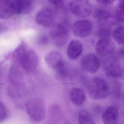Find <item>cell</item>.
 <instances>
[{"instance_id":"cell-1","label":"cell","mask_w":124,"mask_h":124,"mask_svg":"<svg viewBox=\"0 0 124 124\" xmlns=\"http://www.w3.org/2000/svg\"><path fill=\"white\" fill-rule=\"evenodd\" d=\"M86 86L89 96L93 99H105L110 93L109 85L100 78H93L87 82Z\"/></svg>"},{"instance_id":"cell-2","label":"cell","mask_w":124,"mask_h":124,"mask_svg":"<svg viewBox=\"0 0 124 124\" xmlns=\"http://www.w3.org/2000/svg\"><path fill=\"white\" fill-rule=\"evenodd\" d=\"M26 109L32 121L39 122L44 119L45 104L42 99L35 97L29 99L26 104Z\"/></svg>"},{"instance_id":"cell-3","label":"cell","mask_w":124,"mask_h":124,"mask_svg":"<svg viewBox=\"0 0 124 124\" xmlns=\"http://www.w3.org/2000/svg\"><path fill=\"white\" fill-rule=\"evenodd\" d=\"M108 56L103 62L104 72L107 76L110 78H117L123 74V69L122 67L117 56Z\"/></svg>"},{"instance_id":"cell-4","label":"cell","mask_w":124,"mask_h":124,"mask_svg":"<svg viewBox=\"0 0 124 124\" xmlns=\"http://www.w3.org/2000/svg\"><path fill=\"white\" fill-rule=\"evenodd\" d=\"M69 6L71 13L79 17H86L92 12V6L88 0H72Z\"/></svg>"},{"instance_id":"cell-5","label":"cell","mask_w":124,"mask_h":124,"mask_svg":"<svg viewBox=\"0 0 124 124\" xmlns=\"http://www.w3.org/2000/svg\"><path fill=\"white\" fill-rule=\"evenodd\" d=\"M50 35L56 46H62L68 41V33L67 28L62 23L55 24L50 31Z\"/></svg>"},{"instance_id":"cell-6","label":"cell","mask_w":124,"mask_h":124,"mask_svg":"<svg viewBox=\"0 0 124 124\" xmlns=\"http://www.w3.org/2000/svg\"><path fill=\"white\" fill-rule=\"evenodd\" d=\"M38 62V57L35 52L28 49L21 58L19 64L26 71L32 72L37 67Z\"/></svg>"},{"instance_id":"cell-7","label":"cell","mask_w":124,"mask_h":124,"mask_svg":"<svg viewBox=\"0 0 124 124\" xmlns=\"http://www.w3.org/2000/svg\"><path fill=\"white\" fill-rule=\"evenodd\" d=\"M80 62L84 70L92 74L96 73L100 66L99 59L93 53H89L84 56Z\"/></svg>"},{"instance_id":"cell-8","label":"cell","mask_w":124,"mask_h":124,"mask_svg":"<svg viewBox=\"0 0 124 124\" xmlns=\"http://www.w3.org/2000/svg\"><path fill=\"white\" fill-rule=\"evenodd\" d=\"M115 45L109 38L99 39L95 44V50L100 56L106 57L112 54L115 50Z\"/></svg>"},{"instance_id":"cell-9","label":"cell","mask_w":124,"mask_h":124,"mask_svg":"<svg viewBox=\"0 0 124 124\" xmlns=\"http://www.w3.org/2000/svg\"><path fill=\"white\" fill-rule=\"evenodd\" d=\"M93 26L88 20H80L74 23L72 30L75 36L78 37L85 38L92 33Z\"/></svg>"},{"instance_id":"cell-10","label":"cell","mask_w":124,"mask_h":124,"mask_svg":"<svg viewBox=\"0 0 124 124\" xmlns=\"http://www.w3.org/2000/svg\"><path fill=\"white\" fill-rule=\"evenodd\" d=\"M55 19L54 11L50 8H44L36 15V23L43 27H48L53 23Z\"/></svg>"},{"instance_id":"cell-11","label":"cell","mask_w":124,"mask_h":124,"mask_svg":"<svg viewBox=\"0 0 124 124\" xmlns=\"http://www.w3.org/2000/svg\"><path fill=\"white\" fill-rule=\"evenodd\" d=\"M16 14L14 0H0V18L7 19Z\"/></svg>"},{"instance_id":"cell-12","label":"cell","mask_w":124,"mask_h":124,"mask_svg":"<svg viewBox=\"0 0 124 124\" xmlns=\"http://www.w3.org/2000/svg\"><path fill=\"white\" fill-rule=\"evenodd\" d=\"M45 60L46 64L55 71L64 63L61 53L56 51H51L47 54Z\"/></svg>"},{"instance_id":"cell-13","label":"cell","mask_w":124,"mask_h":124,"mask_svg":"<svg viewBox=\"0 0 124 124\" xmlns=\"http://www.w3.org/2000/svg\"><path fill=\"white\" fill-rule=\"evenodd\" d=\"M19 64L14 63L10 68L9 78L11 82L14 84H21L24 79V73Z\"/></svg>"},{"instance_id":"cell-14","label":"cell","mask_w":124,"mask_h":124,"mask_svg":"<svg viewBox=\"0 0 124 124\" xmlns=\"http://www.w3.org/2000/svg\"><path fill=\"white\" fill-rule=\"evenodd\" d=\"M119 119V111L114 107L108 108L102 115V119L104 124H118Z\"/></svg>"},{"instance_id":"cell-15","label":"cell","mask_w":124,"mask_h":124,"mask_svg":"<svg viewBox=\"0 0 124 124\" xmlns=\"http://www.w3.org/2000/svg\"><path fill=\"white\" fill-rule=\"evenodd\" d=\"M83 46L81 43L78 40H73L68 44L67 48V55L70 60H74L81 54Z\"/></svg>"},{"instance_id":"cell-16","label":"cell","mask_w":124,"mask_h":124,"mask_svg":"<svg viewBox=\"0 0 124 124\" xmlns=\"http://www.w3.org/2000/svg\"><path fill=\"white\" fill-rule=\"evenodd\" d=\"M16 14H27L31 12L33 7V0H14Z\"/></svg>"},{"instance_id":"cell-17","label":"cell","mask_w":124,"mask_h":124,"mask_svg":"<svg viewBox=\"0 0 124 124\" xmlns=\"http://www.w3.org/2000/svg\"><path fill=\"white\" fill-rule=\"evenodd\" d=\"M70 98L71 102L76 106H81L86 100L84 91L79 88H73L70 91Z\"/></svg>"},{"instance_id":"cell-18","label":"cell","mask_w":124,"mask_h":124,"mask_svg":"<svg viewBox=\"0 0 124 124\" xmlns=\"http://www.w3.org/2000/svg\"><path fill=\"white\" fill-rule=\"evenodd\" d=\"M94 17L98 22H107L112 17V14L109 10L103 7L97 8L94 12Z\"/></svg>"},{"instance_id":"cell-19","label":"cell","mask_w":124,"mask_h":124,"mask_svg":"<svg viewBox=\"0 0 124 124\" xmlns=\"http://www.w3.org/2000/svg\"><path fill=\"white\" fill-rule=\"evenodd\" d=\"M112 34V30L110 24L106 22L101 23L96 31V35L100 38H109Z\"/></svg>"},{"instance_id":"cell-20","label":"cell","mask_w":124,"mask_h":124,"mask_svg":"<svg viewBox=\"0 0 124 124\" xmlns=\"http://www.w3.org/2000/svg\"><path fill=\"white\" fill-rule=\"evenodd\" d=\"M28 50V49L26 43L23 41H21L13 53L12 59L14 63L19 64L21 58Z\"/></svg>"},{"instance_id":"cell-21","label":"cell","mask_w":124,"mask_h":124,"mask_svg":"<svg viewBox=\"0 0 124 124\" xmlns=\"http://www.w3.org/2000/svg\"><path fill=\"white\" fill-rule=\"evenodd\" d=\"M78 124H95L92 114L86 109L81 110L78 114Z\"/></svg>"},{"instance_id":"cell-22","label":"cell","mask_w":124,"mask_h":124,"mask_svg":"<svg viewBox=\"0 0 124 124\" xmlns=\"http://www.w3.org/2000/svg\"><path fill=\"white\" fill-rule=\"evenodd\" d=\"M112 36L114 40L121 46L124 45V26L119 25L112 31Z\"/></svg>"},{"instance_id":"cell-23","label":"cell","mask_w":124,"mask_h":124,"mask_svg":"<svg viewBox=\"0 0 124 124\" xmlns=\"http://www.w3.org/2000/svg\"><path fill=\"white\" fill-rule=\"evenodd\" d=\"M114 18L117 22L124 23V10L117 6L114 11Z\"/></svg>"},{"instance_id":"cell-24","label":"cell","mask_w":124,"mask_h":124,"mask_svg":"<svg viewBox=\"0 0 124 124\" xmlns=\"http://www.w3.org/2000/svg\"><path fill=\"white\" fill-rule=\"evenodd\" d=\"M8 110L5 105L0 102V123L3 122L8 116Z\"/></svg>"},{"instance_id":"cell-25","label":"cell","mask_w":124,"mask_h":124,"mask_svg":"<svg viewBox=\"0 0 124 124\" xmlns=\"http://www.w3.org/2000/svg\"><path fill=\"white\" fill-rule=\"evenodd\" d=\"M38 42L39 43L41 44V45H46V44L48 42V37L45 35H41V36H40V37L38 39Z\"/></svg>"},{"instance_id":"cell-26","label":"cell","mask_w":124,"mask_h":124,"mask_svg":"<svg viewBox=\"0 0 124 124\" xmlns=\"http://www.w3.org/2000/svg\"><path fill=\"white\" fill-rule=\"evenodd\" d=\"M97 3L103 4V5H108L113 3L116 0H95Z\"/></svg>"},{"instance_id":"cell-27","label":"cell","mask_w":124,"mask_h":124,"mask_svg":"<svg viewBox=\"0 0 124 124\" xmlns=\"http://www.w3.org/2000/svg\"><path fill=\"white\" fill-rule=\"evenodd\" d=\"M118 54L121 57H124V45L120 46L118 50Z\"/></svg>"},{"instance_id":"cell-28","label":"cell","mask_w":124,"mask_h":124,"mask_svg":"<svg viewBox=\"0 0 124 124\" xmlns=\"http://www.w3.org/2000/svg\"><path fill=\"white\" fill-rule=\"evenodd\" d=\"M63 0H48L49 3L52 4H58L60 3Z\"/></svg>"},{"instance_id":"cell-29","label":"cell","mask_w":124,"mask_h":124,"mask_svg":"<svg viewBox=\"0 0 124 124\" xmlns=\"http://www.w3.org/2000/svg\"><path fill=\"white\" fill-rule=\"evenodd\" d=\"M117 6L119 8L124 10V0H119L118 4Z\"/></svg>"},{"instance_id":"cell-30","label":"cell","mask_w":124,"mask_h":124,"mask_svg":"<svg viewBox=\"0 0 124 124\" xmlns=\"http://www.w3.org/2000/svg\"><path fill=\"white\" fill-rule=\"evenodd\" d=\"M5 28H6V27L0 23V33H1L3 31H5Z\"/></svg>"},{"instance_id":"cell-31","label":"cell","mask_w":124,"mask_h":124,"mask_svg":"<svg viewBox=\"0 0 124 124\" xmlns=\"http://www.w3.org/2000/svg\"><path fill=\"white\" fill-rule=\"evenodd\" d=\"M123 102L124 103V92L123 94Z\"/></svg>"},{"instance_id":"cell-32","label":"cell","mask_w":124,"mask_h":124,"mask_svg":"<svg viewBox=\"0 0 124 124\" xmlns=\"http://www.w3.org/2000/svg\"><path fill=\"white\" fill-rule=\"evenodd\" d=\"M0 75H1V70H0Z\"/></svg>"},{"instance_id":"cell-33","label":"cell","mask_w":124,"mask_h":124,"mask_svg":"<svg viewBox=\"0 0 124 124\" xmlns=\"http://www.w3.org/2000/svg\"><path fill=\"white\" fill-rule=\"evenodd\" d=\"M124 70H123V73H124Z\"/></svg>"}]
</instances>
